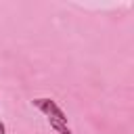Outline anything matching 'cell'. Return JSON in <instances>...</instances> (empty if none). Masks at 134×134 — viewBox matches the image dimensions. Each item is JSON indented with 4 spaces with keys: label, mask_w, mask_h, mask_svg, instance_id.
Segmentation results:
<instances>
[{
    "label": "cell",
    "mask_w": 134,
    "mask_h": 134,
    "mask_svg": "<svg viewBox=\"0 0 134 134\" xmlns=\"http://www.w3.org/2000/svg\"><path fill=\"white\" fill-rule=\"evenodd\" d=\"M0 134H6V128H4V124L0 121Z\"/></svg>",
    "instance_id": "obj_3"
},
{
    "label": "cell",
    "mask_w": 134,
    "mask_h": 134,
    "mask_svg": "<svg viewBox=\"0 0 134 134\" xmlns=\"http://www.w3.org/2000/svg\"><path fill=\"white\" fill-rule=\"evenodd\" d=\"M48 121H50V128H54L59 134H73V132L69 130L67 121H59V119H48Z\"/></svg>",
    "instance_id": "obj_2"
},
{
    "label": "cell",
    "mask_w": 134,
    "mask_h": 134,
    "mask_svg": "<svg viewBox=\"0 0 134 134\" xmlns=\"http://www.w3.org/2000/svg\"><path fill=\"white\" fill-rule=\"evenodd\" d=\"M34 105L48 117V119H59V121H67V115H65V111L52 100V98H36L34 100Z\"/></svg>",
    "instance_id": "obj_1"
}]
</instances>
